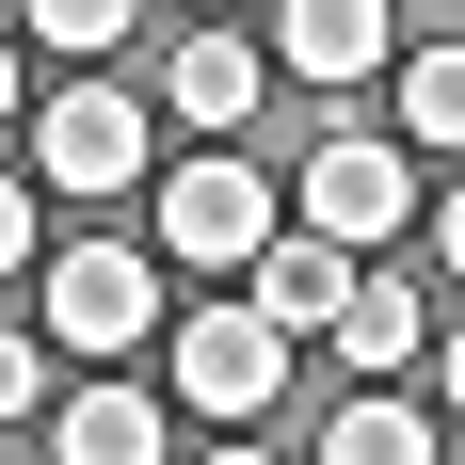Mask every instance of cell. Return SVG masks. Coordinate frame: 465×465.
Masks as SVG:
<instances>
[{
  "label": "cell",
  "mask_w": 465,
  "mask_h": 465,
  "mask_svg": "<svg viewBox=\"0 0 465 465\" xmlns=\"http://www.w3.org/2000/svg\"><path fill=\"white\" fill-rule=\"evenodd\" d=\"M433 401H450V418H465V322L433 337Z\"/></svg>",
  "instance_id": "cell-17"
},
{
  "label": "cell",
  "mask_w": 465,
  "mask_h": 465,
  "mask_svg": "<svg viewBox=\"0 0 465 465\" xmlns=\"http://www.w3.org/2000/svg\"><path fill=\"white\" fill-rule=\"evenodd\" d=\"M257 241H273V177L241 144H193L177 177H161V273H241Z\"/></svg>",
  "instance_id": "cell-1"
},
{
  "label": "cell",
  "mask_w": 465,
  "mask_h": 465,
  "mask_svg": "<svg viewBox=\"0 0 465 465\" xmlns=\"http://www.w3.org/2000/svg\"><path fill=\"white\" fill-rule=\"evenodd\" d=\"M16 16H33L48 48H113V33H129V16H144V0H16Z\"/></svg>",
  "instance_id": "cell-13"
},
{
  "label": "cell",
  "mask_w": 465,
  "mask_h": 465,
  "mask_svg": "<svg viewBox=\"0 0 465 465\" xmlns=\"http://www.w3.org/2000/svg\"><path fill=\"white\" fill-rule=\"evenodd\" d=\"M48 450H64V465H161V450H177V418H161L144 385H81V401L48 418Z\"/></svg>",
  "instance_id": "cell-10"
},
{
  "label": "cell",
  "mask_w": 465,
  "mask_h": 465,
  "mask_svg": "<svg viewBox=\"0 0 465 465\" xmlns=\"http://www.w3.org/2000/svg\"><path fill=\"white\" fill-rule=\"evenodd\" d=\"M433 257H450V273H465V177L433 193Z\"/></svg>",
  "instance_id": "cell-16"
},
{
  "label": "cell",
  "mask_w": 465,
  "mask_h": 465,
  "mask_svg": "<svg viewBox=\"0 0 465 465\" xmlns=\"http://www.w3.org/2000/svg\"><path fill=\"white\" fill-rule=\"evenodd\" d=\"M161 96H177V129L241 144V129H257V96H273V48H257V33H193V48H177V81H161Z\"/></svg>",
  "instance_id": "cell-6"
},
{
  "label": "cell",
  "mask_w": 465,
  "mask_h": 465,
  "mask_svg": "<svg viewBox=\"0 0 465 465\" xmlns=\"http://www.w3.org/2000/svg\"><path fill=\"white\" fill-rule=\"evenodd\" d=\"M418 450H433V418L385 401V370H353V401L322 418V465H418Z\"/></svg>",
  "instance_id": "cell-11"
},
{
  "label": "cell",
  "mask_w": 465,
  "mask_h": 465,
  "mask_svg": "<svg viewBox=\"0 0 465 465\" xmlns=\"http://www.w3.org/2000/svg\"><path fill=\"white\" fill-rule=\"evenodd\" d=\"M177 401L225 418V433H257V401H289V322L273 305H193L177 322Z\"/></svg>",
  "instance_id": "cell-2"
},
{
  "label": "cell",
  "mask_w": 465,
  "mask_h": 465,
  "mask_svg": "<svg viewBox=\"0 0 465 465\" xmlns=\"http://www.w3.org/2000/svg\"><path fill=\"white\" fill-rule=\"evenodd\" d=\"M337 370H418V353H433V322H418V289H401V273H370V257H353V289H337Z\"/></svg>",
  "instance_id": "cell-9"
},
{
  "label": "cell",
  "mask_w": 465,
  "mask_h": 465,
  "mask_svg": "<svg viewBox=\"0 0 465 465\" xmlns=\"http://www.w3.org/2000/svg\"><path fill=\"white\" fill-rule=\"evenodd\" d=\"M273 64L289 81H370L385 64V0H273Z\"/></svg>",
  "instance_id": "cell-8"
},
{
  "label": "cell",
  "mask_w": 465,
  "mask_h": 465,
  "mask_svg": "<svg viewBox=\"0 0 465 465\" xmlns=\"http://www.w3.org/2000/svg\"><path fill=\"white\" fill-rule=\"evenodd\" d=\"M161 144H144V96H113V81H81V96H48V129H33V177L48 193H129Z\"/></svg>",
  "instance_id": "cell-5"
},
{
  "label": "cell",
  "mask_w": 465,
  "mask_h": 465,
  "mask_svg": "<svg viewBox=\"0 0 465 465\" xmlns=\"http://www.w3.org/2000/svg\"><path fill=\"white\" fill-rule=\"evenodd\" d=\"M0 273H33V177H0Z\"/></svg>",
  "instance_id": "cell-15"
},
{
  "label": "cell",
  "mask_w": 465,
  "mask_h": 465,
  "mask_svg": "<svg viewBox=\"0 0 465 465\" xmlns=\"http://www.w3.org/2000/svg\"><path fill=\"white\" fill-rule=\"evenodd\" d=\"M337 289H353V241H322V225H305V241L273 225L257 257H241V305H273L289 337H322V322H337Z\"/></svg>",
  "instance_id": "cell-7"
},
{
  "label": "cell",
  "mask_w": 465,
  "mask_h": 465,
  "mask_svg": "<svg viewBox=\"0 0 465 465\" xmlns=\"http://www.w3.org/2000/svg\"><path fill=\"white\" fill-rule=\"evenodd\" d=\"M0 113H16V48H0Z\"/></svg>",
  "instance_id": "cell-18"
},
{
  "label": "cell",
  "mask_w": 465,
  "mask_h": 465,
  "mask_svg": "<svg viewBox=\"0 0 465 465\" xmlns=\"http://www.w3.org/2000/svg\"><path fill=\"white\" fill-rule=\"evenodd\" d=\"M33 385H48V337H16V322H0V418H33Z\"/></svg>",
  "instance_id": "cell-14"
},
{
  "label": "cell",
  "mask_w": 465,
  "mask_h": 465,
  "mask_svg": "<svg viewBox=\"0 0 465 465\" xmlns=\"http://www.w3.org/2000/svg\"><path fill=\"white\" fill-rule=\"evenodd\" d=\"M401 144H465V48H418L401 64Z\"/></svg>",
  "instance_id": "cell-12"
},
{
  "label": "cell",
  "mask_w": 465,
  "mask_h": 465,
  "mask_svg": "<svg viewBox=\"0 0 465 465\" xmlns=\"http://www.w3.org/2000/svg\"><path fill=\"white\" fill-rule=\"evenodd\" d=\"M48 337H64V353H96V370H129L144 337H161V257H129V241L48 257Z\"/></svg>",
  "instance_id": "cell-3"
},
{
  "label": "cell",
  "mask_w": 465,
  "mask_h": 465,
  "mask_svg": "<svg viewBox=\"0 0 465 465\" xmlns=\"http://www.w3.org/2000/svg\"><path fill=\"white\" fill-rule=\"evenodd\" d=\"M305 225L370 257L385 225H418V161H401V144H370V129H322V144H305Z\"/></svg>",
  "instance_id": "cell-4"
},
{
  "label": "cell",
  "mask_w": 465,
  "mask_h": 465,
  "mask_svg": "<svg viewBox=\"0 0 465 465\" xmlns=\"http://www.w3.org/2000/svg\"><path fill=\"white\" fill-rule=\"evenodd\" d=\"M209 16H241V0H209Z\"/></svg>",
  "instance_id": "cell-19"
}]
</instances>
